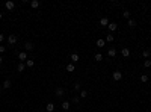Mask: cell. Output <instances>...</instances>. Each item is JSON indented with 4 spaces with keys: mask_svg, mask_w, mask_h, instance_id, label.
Returning a JSON list of instances; mask_svg holds the SVG:
<instances>
[{
    "mask_svg": "<svg viewBox=\"0 0 151 112\" xmlns=\"http://www.w3.org/2000/svg\"><path fill=\"white\" fill-rule=\"evenodd\" d=\"M112 79H113L115 82H118V80H121V79H122V73H121L119 70H116V71H113V73H112Z\"/></svg>",
    "mask_w": 151,
    "mask_h": 112,
    "instance_id": "6da1fadb",
    "label": "cell"
},
{
    "mask_svg": "<svg viewBox=\"0 0 151 112\" xmlns=\"http://www.w3.org/2000/svg\"><path fill=\"white\" fill-rule=\"evenodd\" d=\"M100 26H103V27H107V26H109V18H107V17L100 18Z\"/></svg>",
    "mask_w": 151,
    "mask_h": 112,
    "instance_id": "7a4b0ae2",
    "label": "cell"
},
{
    "mask_svg": "<svg viewBox=\"0 0 151 112\" xmlns=\"http://www.w3.org/2000/svg\"><path fill=\"white\" fill-rule=\"evenodd\" d=\"M5 6H6V9H8V11H12V9L15 8V3L12 2V0H8V2L5 3Z\"/></svg>",
    "mask_w": 151,
    "mask_h": 112,
    "instance_id": "3957f363",
    "label": "cell"
},
{
    "mask_svg": "<svg viewBox=\"0 0 151 112\" xmlns=\"http://www.w3.org/2000/svg\"><path fill=\"white\" fill-rule=\"evenodd\" d=\"M121 55H122V58H128L130 56V49H127V47L121 49Z\"/></svg>",
    "mask_w": 151,
    "mask_h": 112,
    "instance_id": "277c9868",
    "label": "cell"
},
{
    "mask_svg": "<svg viewBox=\"0 0 151 112\" xmlns=\"http://www.w3.org/2000/svg\"><path fill=\"white\" fill-rule=\"evenodd\" d=\"M18 59L21 61V62L27 61V53H26V52H20V53H18Z\"/></svg>",
    "mask_w": 151,
    "mask_h": 112,
    "instance_id": "5b68a950",
    "label": "cell"
},
{
    "mask_svg": "<svg viewBox=\"0 0 151 112\" xmlns=\"http://www.w3.org/2000/svg\"><path fill=\"white\" fill-rule=\"evenodd\" d=\"M54 92H56V96H58V97H62V96H64V92H65V89H64V88H60V86H58Z\"/></svg>",
    "mask_w": 151,
    "mask_h": 112,
    "instance_id": "8992f818",
    "label": "cell"
},
{
    "mask_svg": "<svg viewBox=\"0 0 151 112\" xmlns=\"http://www.w3.org/2000/svg\"><path fill=\"white\" fill-rule=\"evenodd\" d=\"M107 29H109V30H110V33H112V32H115L116 29H118V24H116V23H109Z\"/></svg>",
    "mask_w": 151,
    "mask_h": 112,
    "instance_id": "52a82bcc",
    "label": "cell"
},
{
    "mask_svg": "<svg viewBox=\"0 0 151 112\" xmlns=\"http://www.w3.org/2000/svg\"><path fill=\"white\" fill-rule=\"evenodd\" d=\"M8 42L11 44V46H14V44L17 42V36H15V35H9V36H8Z\"/></svg>",
    "mask_w": 151,
    "mask_h": 112,
    "instance_id": "ba28073f",
    "label": "cell"
},
{
    "mask_svg": "<svg viewBox=\"0 0 151 112\" xmlns=\"http://www.w3.org/2000/svg\"><path fill=\"white\" fill-rule=\"evenodd\" d=\"M24 68H26V64L24 62H20L18 65H17V71H18V73H23Z\"/></svg>",
    "mask_w": 151,
    "mask_h": 112,
    "instance_id": "9c48e42d",
    "label": "cell"
},
{
    "mask_svg": "<svg viewBox=\"0 0 151 112\" xmlns=\"http://www.w3.org/2000/svg\"><path fill=\"white\" fill-rule=\"evenodd\" d=\"M97 47H100V49H101V47H104L106 46V40H103V38H100V40H97Z\"/></svg>",
    "mask_w": 151,
    "mask_h": 112,
    "instance_id": "30bf717a",
    "label": "cell"
},
{
    "mask_svg": "<svg viewBox=\"0 0 151 112\" xmlns=\"http://www.w3.org/2000/svg\"><path fill=\"white\" fill-rule=\"evenodd\" d=\"M113 40H115L113 33H107V35H106V42H112Z\"/></svg>",
    "mask_w": 151,
    "mask_h": 112,
    "instance_id": "8fae6325",
    "label": "cell"
},
{
    "mask_svg": "<svg viewBox=\"0 0 151 112\" xmlns=\"http://www.w3.org/2000/svg\"><path fill=\"white\" fill-rule=\"evenodd\" d=\"M11 85H12V83H11V80H9V79H6V80L3 82V89H9V88H11Z\"/></svg>",
    "mask_w": 151,
    "mask_h": 112,
    "instance_id": "7c38bea8",
    "label": "cell"
},
{
    "mask_svg": "<svg viewBox=\"0 0 151 112\" xmlns=\"http://www.w3.org/2000/svg\"><path fill=\"white\" fill-rule=\"evenodd\" d=\"M39 0H32V2H30V6L32 8H39Z\"/></svg>",
    "mask_w": 151,
    "mask_h": 112,
    "instance_id": "4fadbf2b",
    "label": "cell"
},
{
    "mask_svg": "<svg viewBox=\"0 0 151 112\" xmlns=\"http://www.w3.org/2000/svg\"><path fill=\"white\" fill-rule=\"evenodd\" d=\"M24 47H26V50H27V52H32V50H33V44H32L30 41H27Z\"/></svg>",
    "mask_w": 151,
    "mask_h": 112,
    "instance_id": "5bb4252c",
    "label": "cell"
},
{
    "mask_svg": "<svg viewBox=\"0 0 151 112\" xmlns=\"http://www.w3.org/2000/svg\"><path fill=\"white\" fill-rule=\"evenodd\" d=\"M107 55L110 56V58H115V56H116V50L115 49H109L107 50Z\"/></svg>",
    "mask_w": 151,
    "mask_h": 112,
    "instance_id": "9a60e30c",
    "label": "cell"
},
{
    "mask_svg": "<svg viewBox=\"0 0 151 112\" xmlns=\"http://www.w3.org/2000/svg\"><path fill=\"white\" fill-rule=\"evenodd\" d=\"M46 111H47V112H53V111H54V105H53V103H48V105L46 106Z\"/></svg>",
    "mask_w": 151,
    "mask_h": 112,
    "instance_id": "2e32d148",
    "label": "cell"
},
{
    "mask_svg": "<svg viewBox=\"0 0 151 112\" xmlns=\"http://www.w3.org/2000/svg\"><path fill=\"white\" fill-rule=\"evenodd\" d=\"M76 70V67H74V64H68V65H66V71H68V73H72V71H74Z\"/></svg>",
    "mask_w": 151,
    "mask_h": 112,
    "instance_id": "e0dca14e",
    "label": "cell"
},
{
    "mask_svg": "<svg viewBox=\"0 0 151 112\" xmlns=\"http://www.w3.org/2000/svg\"><path fill=\"white\" fill-rule=\"evenodd\" d=\"M70 59L72 61V62H77V61H79V55H77V53H72V55L70 56Z\"/></svg>",
    "mask_w": 151,
    "mask_h": 112,
    "instance_id": "ac0fdd59",
    "label": "cell"
},
{
    "mask_svg": "<svg viewBox=\"0 0 151 112\" xmlns=\"http://www.w3.org/2000/svg\"><path fill=\"white\" fill-rule=\"evenodd\" d=\"M62 109L64 111H68L70 109V102H62Z\"/></svg>",
    "mask_w": 151,
    "mask_h": 112,
    "instance_id": "d6986e66",
    "label": "cell"
},
{
    "mask_svg": "<svg viewBox=\"0 0 151 112\" xmlns=\"http://www.w3.org/2000/svg\"><path fill=\"white\" fill-rule=\"evenodd\" d=\"M127 24H128V27H135V26H136V21L133 20V18H130V20L127 21Z\"/></svg>",
    "mask_w": 151,
    "mask_h": 112,
    "instance_id": "ffe728a7",
    "label": "cell"
},
{
    "mask_svg": "<svg viewBox=\"0 0 151 112\" xmlns=\"http://www.w3.org/2000/svg\"><path fill=\"white\" fill-rule=\"evenodd\" d=\"M94 59H95V61H98V62H100V61H103V55H101V53H95V56H94Z\"/></svg>",
    "mask_w": 151,
    "mask_h": 112,
    "instance_id": "44dd1931",
    "label": "cell"
},
{
    "mask_svg": "<svg viewBox=\"0 0 151 112\" xmlns=\"http://www.w3.org/2000/svg\"><path fill=\"white\" fill-rule=\"evenodd\" d=\"M26 65H27V67H29V68H32V67H33V65H35V62H33V61H32V59H27V61H26Z\"/></svg>",
    "mask_w": 151,
    "mask_h": 112,
    "instance_id": "7402d4cb",
    "label": "cell"
},
{
    "mask_svg": "<svg viewBox=\"0 0 151 112\" xmlns=\"http://www.w3.org/2000/svg\"><path fill=\"white\" fill-rule=\"evenodd\" d=\"M150 55H151V52H150V50H144V52H142V56H144V58H150Z\"/></svg>",
    "mask_w": 151,
    "mask_h": 112,
    "instance_id": "603a6c76",
    "label": "cell"
},
{
    "mask_svg": "<svg viewBox=\"0 0 151 112\" xmlns=\"http://www.w3.org/2000/svg\"><path fill=\"white\" fill-rule=\"evenodd\" d=\"M122 17L127 18V20H130V11H124V12H122Z\"/></svg>",
    "mask_w": 151,
    "mask_h": 112,
    "instance_id": "cb8c5ba5",
    "label": "cell"
},
{
    "mask_svg": "<svg viewBox=\"0 0 151 112\" xmlns=\"http://www.w3.org/2000/svg\"><path fill=\"white\" fill-rule=\"evenodd\" d=\"M144 67H145V68H150V67H151V61H150V59L144 61Z\"/></svg>",
    "mask_w": 151,
    "mask_h": 112,
    "instance_id": "d4e9b609",
    "label": "cell"
},
{
    "mask_svg": "<svg viewBox=\"0 0 151 112\" xmlns=\"http://www.w3.org/2000/svg\"><path fill=\"white\" fill-rule=\"evenodd\" d=\"M141 82H144V83L148 82V76H147V74H142V76H141Z\"/></svg>",
    "mask_w": 151,
    "mask_h": 112,
    "instance_id": "484cf974",
    "label": "cell"
},
{
    "mask_svg": "<svg viewBox=\"0 0 151 112\" xmlns=\"http://www.w3.org/2000/svg\"><path fill=\"white\" fill-rule=\"evenodd\" d=\"M80 97H88V91L86 89H82L80 91Z\"/></svg>",
    "mask_w": 151,
    "mask_h": 112,
    "instance_id": "4316f807",
    "label": "cell"
},
{
    "mask_svg": "<svg viewBox=\"0 0 151 112\" xmlns=\"http://www.w3.org/2000/svg\"><path fill=\"white\" fill-rule=\"evenodd\" d=\"M71 102L77 105V103H79V102H80V98H79V97H72V98H71Z\"/></svg>",
    "mask_w": 151,
    "mask_h": 112,
    "instance_id": "83f0119b",
    "label": "cell"
},
{
    "mask_svg": "<svg viewBox=\"0 0 151 112\" xmlns=\"http://www.w3.org/2000/svg\"><path fill=\"white\" fill-rule=\"evenodd\" d=\"M80 88H82V85H80V83H76V85H74V89H76V91H79Z\"/></svg>",
    "mask_w": 151,
    "mask_h": 112,
    "instance_id": "f1b7e54d",
    "label": "cell"
},
{
    "mask_svg": "<svg viewBox=\"0 0 151 112\" xmlns=\"http://www.w3.org/2000/svg\"><path fill=\"white\" fill-rule=\"evenodd\" d=\"M5 52H6V49H5V46H0V55H2V53H5Z\"/></svg>",
    "mask_w": 151,
    "mask_h": 112,
    "instance_id": "f546056e",
    "label": "cell"
},
{
    "mask_svg": "<svg viewBox=\"0 0 151 112\" xmlns=\"http://www.w3.org/2000/svg\"><path fill=\"white\" fill-rule=\"evenodd\" d=\"M3 40H5V36H3V33H0V42H3Z\"/></svg>",
    "mask_w": 151,
    "mask_h": 112,
    "instance_id": "4dcf8cb0",
    "label": "cell"
},
{
    "mask_svg": "<svg viewBox=\"0 0 151 112\" xmlns=\"http://www.w3.org/2000/svg\"><path fill=\"white\" fill-rule=\"evenodd\" d=\"M2 17H3V14H2V12H0V20H2Z\"/></svg>",
    "mask_w": 151,
    "mask_h": 112,
    "instance_id": "1f68e13d",
    "label": "cell"
},
{
    "mask_svg": "<svg viewBox=\"0 0 151 112\" xmlns=\"http://www.w3.org/2000/svg\"><path fill=\"white\" fill-rule=\"evenodd\" d=\"M0 64H2V56H0Z\"/></svg>",
    "mask_w": 151,
    "mask_h": 112,
    "instance_id": "d6a6232c",
    "label": "cell"
},
{
    "mask_svg": "<svg viewBox=\"0 0 151 112\" xmlns=\"http://www.w3.org/2000/svg\"><path fill=\"white\" fill-rule=\"evenodd\" d=\"M64 112H70V111H64Z\"/></svg>",
    "mask_w": 151,
    "mask_h": 112,
    "instance_id": "836d02e7",
    "label": "cell"
}]
</instances>
